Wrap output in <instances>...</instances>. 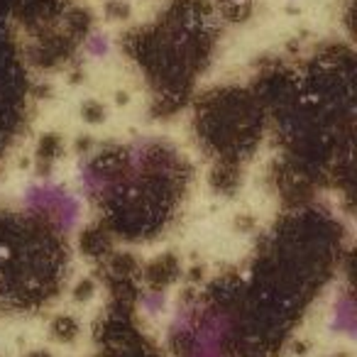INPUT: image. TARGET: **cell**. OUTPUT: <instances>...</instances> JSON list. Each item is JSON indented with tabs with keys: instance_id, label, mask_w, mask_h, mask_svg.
I'll list each match as a JSON object with an SVG mask.
<instances>
[{
	"instance_id": "6da1fadb",
	"label": "cell",
	"mask_w": 357,
	"mask_h": 357,
	"mask_svg": "<svg viewBox=\"0 0 357 357\" xmlns=\"http://www.w3.org/2000/svg\"><path fill=\"white\" fill-rule=\"evenodd\" d=\"M20 206L27 213L47 218L64 235L74 233L79 228L81 218H84V204H81L79 196L66 186L52 181V178L25 186L20 194Z\"/></svg>"
},
{
	"instance_id": "7a4b0ae2",
	"label": "cell",
	"mask_w": 357,
	"mask_h": 357,
	"mask_svg": "<svg viewBox=\"0 0 357 357\" xmlns=\"http://www.w3.org/2000/svg\"><path fill=\"white\" fill-rule=\"evenodd\" d=\"M76 178H79V186L86 196H103L110 189V176L91 162L81 164L79 172H76Z\"/></svg>"
},
{
	"instance_id": "3957f363",
	"label": "cell",
	"mask_w": 357,
	"mask_h": 357,
	"mask_svg": "<svg viewBox=\"0 0 357 357\" xmlns=\"http://www.w3.org/2000/svg\"><path fill=\"white\" fill-rule=\"evenodd\" d=\"M93 357H164L152 347H144L139 342H115V345H105Z\"/></svg>"
},
{
	"instance_id": "277c9868",
	"label": "cell",
	"mask_w": 357,
	"mask_h": 357,
	"mask_svg": "<svg viewBox=\"0 0 357 357\" xmlns=\"http://www.w3.org/2000/svg\"><path fill=\"white\" fill-rule=\"evenodd\" d=\"M84 54L93 61H103L113 54V40L108 32H91L84 42Z\"/></svg>"
}]
</instances>
